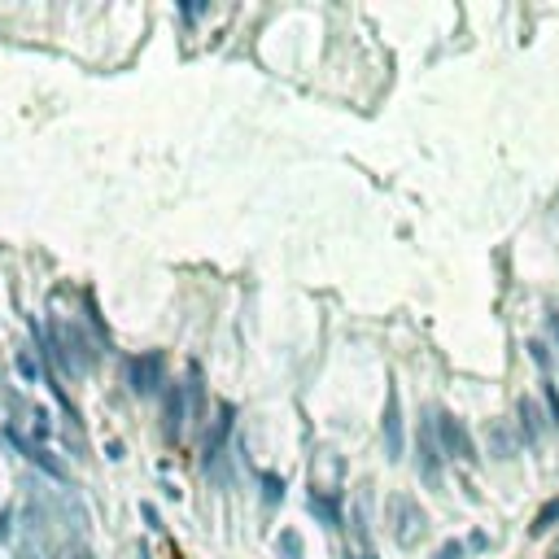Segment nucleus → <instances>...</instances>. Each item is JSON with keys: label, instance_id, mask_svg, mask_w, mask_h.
Returning <instances> with one entry per match:
<instances>
[{"label": "nucleus", "instance_id": "5", "mask_svg": "<svg viewBox=\"0 0 559 559\" xmlns=\"http://www.w3.org/2000/svg\"><path fill=\"white\" fill-rule=\"evenodd\" d=\"M18 367H22V376H26V380H35V363H31V354H26V349L18 354Z\"/></svg>", "mask_w": 559, "mask_h": 559}, {"label": "nucleus", "instance_id": "4", "mask_svg": "<svg viewBox=\"0 0 559 559\" xmlns=\"http://www.w3.org/2000/svg\"><path fill=\"white\" fill-rule=\"evenodd\" d=\"M180 415H184L180 394H170V402H166V437H180Z\"/></svg>", "mask_w": 559, "mask_h": 559}, {"label": "nucleus", "instance_id": "6", "mask_svg": "<svg viewBox=\"0 0 559 559\" xmlns=\"http://www.w3.org/2000/svg\"><path fill=\"white\" fill-rule=\"evenodd\" d=\"M441 559H459V546H446V550H441Z\"/></svg>", "mask_w": 559, "mask_h": 559}, {"label": "nucleus", "instance_id": "2", "mask_svg": "<svg viewBox=\"0 0 559 559\" xmlns=\"http://www.w3.org/2000/svg\"><path fill=\"white\" fill-rule=\"evenodd\" d=\"M158 376H162V359H158V354L135 359V363H131V389H135V394H153Z\"/></svg>", "mask_w": 559, "mask_h": 559}, {"label": "nucleus", "instance_id": "1", "mask_svg": "<svg viewBox=\"0 0 559 559\" xmlns=\"http://www.w3.org/2000/svg\"><path fill=\"white\" fill-rule=\"evenodd\" d=\"M437 429H441V441H446V450H450V459H454V454H459V459H476V454H472V441H468V433H463L459 419L441 415Z\"/></svg>", "mask_w": 559, "mask_h": 559}, {"label": "nucleus", "instance_id": "3", "mask_svg": "<svg viewBox=\"0 0 559 559\" xmlns=\"http://www.w3.org/2000/svg\"><path fill=\"white\" fill-rule=\"evenodd\" d=\"M384 429H389V454L398 459V446H402V433H398V398H389V419H384Z\"/></svg>", "mask_w": 559, "mask_h": 559}]
</instances>
